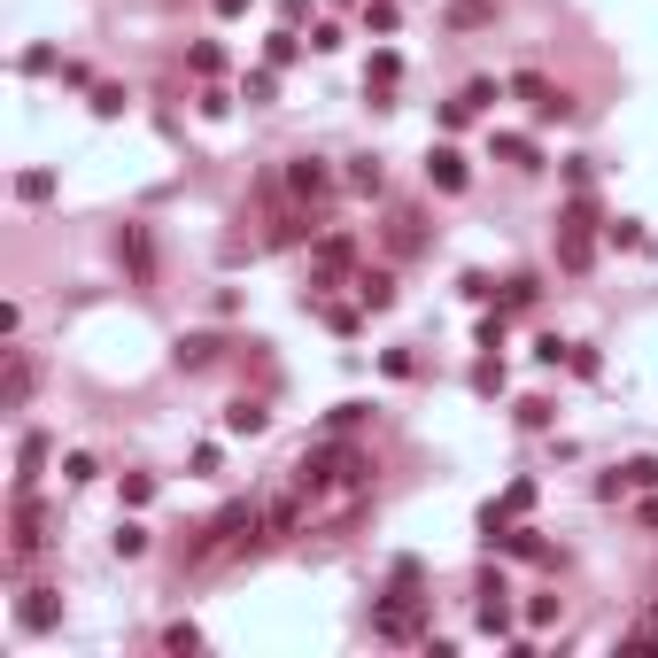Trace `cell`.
<instances>
[{
    "instance_id": "cell-13",
    "label": "cell",
    "mask_w": 658,
    "mask_h": 658,
    "mask_svg": "<svg viewBox=\"0 0 658 658\" xmlns=\"http://www.w3.org/2000/svg\"><path fill=\"white\" fill-rule=\"evenodd\" d=\"M411 628H419V612H411V597H403V604H388V612H380V635H411Z\"/></svg>"
},
{
    "instance_id": "cell-2",
    "label": "cell",
    "mask_w": 658,
    "mask_h": 658,
    "mask_svg": "<svg viewBox=\"0 0 658 658\" xmlns=\"http://www.w3.org/2000/svg\"><path fill=\"white\" fill-rule=\"evenodd\" d=\"M589 248H597V240H589V202H573L566 233H558V256H566V271H581V264H589Z\"/></svg>"
},
{
    "instance_id": "cell-9",
    "label": "cell",
    "mask_w": 658,
    "mask_h": 658,
    "mask_svg": "<svg viewBox=\"0 0 658 658\" xmlns=\"http://www.w3.org/2000/svg\"><path fill=\"white\" fill-rule=\"evenodd\" d=\"M264 527H271V535H295V527H302V504H295V496H279V504L264 511Z\"/></svg>"
},
{
    "instance_id": "cell-6",
    "label": "cell",
    "mask_w": 658,
    "mask_h": 658,
    "mask_svg": "<svg viewBox=\"0 0 658 658\" xmlns=\"http://www.w3.org/2000/svg\"><path fill=\"white\" fill-rule=\"evenodd\" d=\"M287 186H295V194H302V202H318V194H326V163H310V155H302V163H295V171H287Z\"/></svg>"
},
{
    "instance_id": "cell-5",
    "label": "cell",
    "mask_w": 658,
    "mask_h": 658,
    "mask_svg": "<svg viewBox=\"0 0 658 658\" xmlns=\"http://www.w3.org/2000/svg\"><path fill=\"white\" fill-rule=\"evenodd\" d=\"M426 179L442 186V194H457V186H465V155H457V148H434V155H426Z\"/></svg>"
},
{
    "instance_id": "cell-10",
    "label": "cell",
    "mask_w": 658,
    "mask_h": 658,
    "mask_svg": "<svg viewBox=\"0 0 658 658\" xmlns=\"http://www.w3.org/2000/svg\"><path fill=\"white\" fill-rule=\"evenodd\" d=\"M612 488H658V457H635V465H620V480Z\"/></svg>"
},
{
    "instance_id": "cell-8",
    "label": "cell",
    "mask_w": 658,
    "mask_h": 658,
    "mask_svg": "<svg viewBox=\"0 0 658 658\" xmlns=\"http://www.w3.org/2000/svg\"><path fill=\"white\" fill-rule=\"evenodd\" d=\"M449 24H457V31H480V24H496V0H457V8H449Z\"/></svg>"
},
{
    "instance_id": "cell-3",
    "label": "cell",
    "mask_w": 658,
    "mask_h": 658,
    "mask_svg": "<svg viewBox=\"0 0 658 658\" xmlns=\"http://www.w3.org/2000/svg\"><path fill=\"white\" fill-rule=\"evenodd\" d=\"M117 256H124L132 279H155V240L140 233V225H124V233H117Z\"/></svg>"
},
{
    "instance_id": "cell-7",
    "label": "cell",
    "mask_w": 658,
    "mask_h": 658,
    "mask_svg": "<svg viewBox=\"0 0 658 658\" xmlns=\"http://www.w3.org/2000/svg\"><path fill=\"white\" fill-rule=\"evenodd\" d=\"M357 302H364V310H388V302H395V279H388V271H364V279H357Z\"/></svg>"
},
{
    "instance_id": "cell-14",
    "label": "cell",
    "mask_w": 658,
    "mask_h": 658,
    "mask_svg": "<svg viewBox=\"0 0 658 658\" xmlns=\"http://www.w3.org/2000/svg\"><path fill=\"white\" fill-rule=\"evenodd\" d=\"M210 357H217V341H210V333H194V341H179V364H194V372H202Z\"/></svg>"
},
{
    "instance_id": "cell-1",
    "label": "cell",
    "mask_w": 658,
    "mask_h": 658,
    "mask_svg": "<svg viewBox=\"0 0 658 658\" xmlns=\"http://www.w3.org/2000/svg\"><path fill=\"white\" fill-rule=\"evenodd\" d=\"M511 93H519L535 117H566V93L550 86V78H535V70H519V78H511Z\"/></svg>"
},
{
    "instance_id": "cell-18",
    "label": "cell",
    "mask_w": 658,
    "mask_h": 658,
    "mask_svg": "<svg viewBox=\"0 0 658 658\" xmlns=\"http://www.w3.org/2000/svg\"><path fill=\"white\" fill-rule=\"evenodd\" d=\"M240 8H248V0H217V16H240Z\"/></svg>"
},
{
    "instance_id": "cell-11",
    "label": "cell",
    "mask_w": 658,
    "mask_h": 658,
    "mask_svg": "<svg viewBox=\"0 0 658 658\" xmlns=\"http://www.w3.org/2000/svg\"><path fill=\"white\" fill-rule=\"evenodd\" d=\"M24 628L39 635V628H55V597L47 589H31V604H24Z\"/></svg>"
},
{
    "instance_id": "cell-16",
    "label": "cell",
    "mask_w": 658,
    "mask_h": 658,
    "mask_svg": "<svg viewBox=\"0 0 658 658\" xmlns=\"http://www.w3.org/2000/svg\"><path fill=\"white\" fill-rule=\"evenodd\" d=\"M16 194H24V202H47V194H55V179H47V171H24V186H16Z\"/></svg>"
},
{
    "instance_id": "cell-15",
    "label": "cell",
    "mask_w": 658,
    "mask_h": 658,
    "mask_svg": "<svg viewBox=\"0 0 658 658\" xmlns=\"http://www.w3.org/2000/svg\"><path fill=\"white\" fill-rule=\"evenodd\" d=\"M364 86H380V93H388V86H395V55H372V70H364Z\"/></svg>"
},
{
    "instance_id": "cell-12",
    "label": "cell",
    "mask_w": 658,
    "mask_h": 658,
    "mask_svg": "<svg viewBox=\"0 0 658 658\" xmlns=\"http://www.w3.org/2000/svg\"><path fill=\"white\" fill-rule=\"evenodd\" d=\"M225 426H233V434H264V403H233Z\"/></svg>"
},
{
    "instance_id": "cell-17",
    "label": "cell",
    "mask_w": 658,
    "mask_h": 658,
    "mask_svg": "<svg viewBox=\"0 0 658 658\" xmlns=\"http://www.w3.org/2000/svg\"><path fill=\"white\" fill-rule=\"evenodd\" d=\"M24 395H31V364L16 357V364H8V403H24Z\"/></svg>"
},
{
    "instance_id": "cell-4",
    "label": "cell",
    "mask_w": 658,
    "mask_h": 658,
    "mask_svg": "<svg viewBox=\"0 0 658 658\" xmlns=\"http://www.w3.org/2000/svg\"><path fill=\"white\" fill-rule=\"evenodd\" d=\"M39 542H47V511H39V504L24 496V504H16V558H31Z\"/></svg>"
}]
</instances>
